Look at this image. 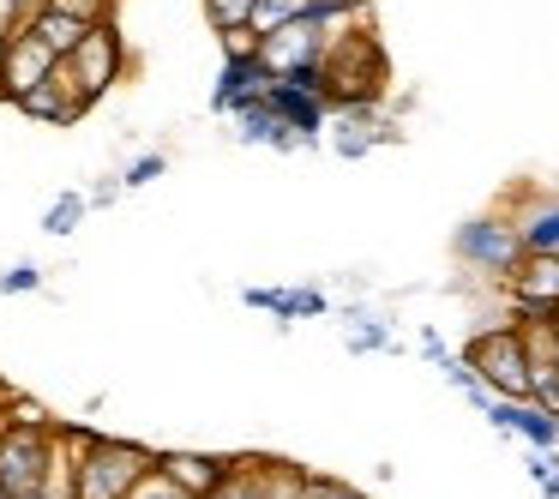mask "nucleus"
Masks as SVG:
<instances>
[{"mask_svg":"<svg viewBox=\"0 0 559 499\" xmlns=\"http://www.w3.org/2000/svg\"><path fill=\"white\" fill-rule=\"evenodd\" d=\"M253 7H259V0H205V25L223 37V55L259 49V43H253Z\"/></svg>","mask_w":559,"mask_h":499,"instance_id":"nucleus-18","label":"nucleus"},{"mask_svg":"<svg viewBox=\"0 0 559 499\" xmlns=\"http://www.w3.org/2000/svg\"><path fill=\"white\" fill-rule=\"evenodd\" d=\"M241 301L259 307V313H277L283 325H289V319H319V313H331L325 289H247Z\"/></svg>","mask_w":559,"mask_h":499,"instance_id":"nucleus-17","label":"nucleus"},{"mask_svg":"<svg viewBox=\"0 0 559 499\" xmlns=\"http://www.w3.org/2000/svg\"><path fill=\"white\" fill-rule=\"evenodd\" d=\"M163 169H169V157H163V151H145V157H133V163H127L121 187H151Z\"/></svg>","mask_w":559,"mask_h":499,"instance_id":"nucleus-27","label":"nucleus"},{"mask_svg":"<svg viewBox=\"0 0 559 499\" xmlns=\"http://www.w3.org/2000/svg\"><path fill=\"white\" fill-rule=\"evenodd\" d=\"M43 289V271L37 265H13V271H0V295H31Z\"/></svg>","mask_w":559,"mask_h":499,"instance_id":"nucleus-28","label":"nucleus"},{"mask_svg":"<svg viewBox=\"0 0 559 499\" xmlns=\"http://www.w3.org/2000/svg\"><path fill=\"white\" fill-rule=\"evenodd\" d=\"M295 499H367V494H361V487H349V482H331V475H307Z\"/></svg>","mask_w":559,"mask_h":499,"instance_id":"nucleus-26","label":"nucleus"},{"mask_svg":"<svg viewBox=\"0 0 559 499\" xmlns=\"http://www.w3.org/2000/svg\"><path fill=\"white\" fill-rule=\"evenodd\" d=\"M61 463H67L61 421L37 403H7V421H0V494L7 499L43 494Z\"/></svg>","mask_w":559,"mask_h":499,"instance_id":"nucleus-1","label":"nucleus"},{"mask_svg":"<svg viewBox=\"0 0 559 499\" xmlns=\"http://www.w3.org/2000/svg\"><path fill=\"white\" fill-rule=\"evenodd\" d=\"M271 85H277V79L265 73L259 49H235L229 61H223L217 85H211V109H217V115H235V109H247V103H265Z\"/></svg>","mask_w":559,"mask_h":499,"instance_id":"nucleus-9","label":"nucleus"},{"mask_svg":"<svg viewBox=\"0 0 559 499\" xmlns=\"http://www.w3.org/2000/svg\"><path fill=\"white\" fill-rule=\"evenodd\" d=\"M85 31H91V25H79V19H61V13H49V7H43L37 25H31V37H37L43 49L55 55V61H67V55H73L79 43H85Z\"/></svg>","mask_w":559,"mask_h":499,"instance_id":"nucleus-20","label":"nucleus"},{"mask_svg":"<svg viewBox=\"0 0 559 499\" xmlns=\"http://www.w3.org/2000/svg\"><path fill=\"white\" fill-rule=\"evenodd\" d=\"M319 79H325L331 109H379V97H385V85H391V61H385V43L373 37V25L355 19V25L331 31Z\"/></svg>","mask_w":559,"mask_h":499,"instance_id":"nucleus-3","label":"nucleus"},{"mask_svg":"<svg viewBox=\"0 0 559 499\" xmlns=\"http://www.w3.org/2000/svg\"><path fill=\"white\" fill-rule=\"evenodd\" d=\"M265 103H271V115L301 139V145H313V139L331 127V103L313 97V91H301V85H283V79H277V85L265 91Z\"/></svg>","mask_w":559,"mask_h":499,"instance_id":"nucleus-12","label":"nucleus"},{"mask_svg":"<svg viewBox=\"0 0 559 499\" xmlns=\"http://www.w3.org/2000/svg\"><path fill=\"white\" fill-rule=\"evenodd\" d=\"M43 7H49V0H0V43H13L19 31L37 25Z\"/></svg>","mask_w":559,"mask_h":499,"instance_id":"nucleus-24","label":"nucleus"},{"mask_svg":"<svg viewBox=\"0 0 559 499\" xmlns=\"http://www.w3.org/2000/svg\"><path fill=\"white\" fill-rule=\"evenodd\" d=\"M506 217H511V229H518V241H523V259H559V193L518 187Z\"/></svg>","mask_w":559,"mask_h":499,"instance_id":"nucleus-8","label":"nucleus"},{"mask_svg":"<svg viewBox=\"0 0 559 499\" xmlns=\"http://www.w3.org/2000/svg\"><path fill=\"white\" fill-rule=\"evenodd\" d=\"M463 367H469L493 397L530 403V343H523V325H511V319L475 331L469 349H463Z\"/></svg>","mask_w":559,"mask_h":499,"instance_id":"nucleus-4","label":"nucleus"},{"mask_svg":"<svg viewBox=\"0 0 559 499\" xmlns=\"http://www.w3.org/2000/svg\"><path fill=\"white\" fill-rule=\"evenodd\" d=\"M349 349H355V355H367V349H397V337H391L385 319H373V313H349Z\"/></svg>","mask_w":559,"mask_h":499,"instance_id":"nucleus-22","label":"nucleus"},{"mask_svg":"<svg viewBox=\"0 0 559 499\" xmlns=\"http://www.w3.org/2000/svg\"><path fill=\"white\" fill-rule=\"evenodd\" d=\"M379 139H391V121L379 109H331V145H337V157H367Z\"/></svg>","mask_w":559,"mask_h":499,"instance_id":"nucleus-16","label":"nucleus"},{"mask_svg":"<svg viewBox=\"0 0 559 499\" xmlns=\"http://www.w3.org/2000/svg\"><path fill=\"white\" fill-rule=\"evenodd\" d=\"M451 253H457L469 271L499 277V283H511V271L523 265V241H518V229H511L506 211H481V217L457 223V235H451Z\"/></svg>","mask_w":559,"mask_h":499,"instance_id":"nucleus-7","label":"nucleus"},{"mask_svg":"<svg viewBox=\"0 0 559 499\" xmlns=\"http://www.w3.org/2000/svg\"><path fill=\"white\" fill-rule=\"evenodd\" d=\"M229 470H235V458H211V451H157V475L193 499H211Z\"/></svg>","mask_w":559,"mask_h":499,"instance_id":"nucleus-11","label":"nucleus"},{"mask_svg":"<svg viewBox=\"0 0 559 499\" xmlns=\"http://www.w3.org/2000/svg\"><path fill=\"white\" fill-rule=\"evenodd\" d=\"M319 7H331L337 19H361L367 13V0H319Z\"/></svg>","mask_w":559,"mask_h":499,"instance_id":"nucleus-32","label":"nucleus"},{"mask_svg":"<svg viewBox=\"0 0 559 499\" xmlns=\"http://www.w3.org/2000/svg\"><path fill=\"white\" fill-rule=\"evenodd\" d=\"M61 67H67V79L79 85V97L97 103V97H109V91L127 79V67H133V49H127L121 25H115V19H103V25L85 31V43H79V49L67 55Z\"/></svg>","mask_w":559,"mask_h":499,"instance_id":"nucleus-6","label":"nucleus"},{"mask_svg":"<svg viewBox=\"0 0 559 499\" xmlns=\"http://www.w3.org/2000/svg\"><path fill=\"white\" fill-rule=\"evenodd\" d=\"M127 499H193V494H181V487H175V482H163V475L151 470L145 482H139L133 494H127Z\"/></svg>","mask_w":559,"mask_h":499,"instance_id":"nucleus-29","label":"nucleus"},{"mask_svg":"<svg viewBox=\"0 0 559 499\" xmlns=\"http://www.w3.org/2000/svg\"><path fill=\"white\" fill-rule=\"evenodd\" d=\"M235 139H241V145H265V151H301V139L271 115V103H247V109H235Z\"/></svg>","mask_w":559,"mask_h":499,"instance_id":"nucleus-19","label":"nucleus"},{"mask_svg":"<svg viewBox=\"0 0 559 499\" xmlns=\"http://www.w3.org/2000/svg\"><path fill=\"white\" fill-rule=\"evenodd\" d=\"M13 109H25L31 121H43V127H73L79 115L91 109V103L79 97V85H73V79H67V67H55V73L43 79V85L31 91V97H19Z\"/></svg>","mask_w":559,"mask_h":499,"instance_id":"nucleus-13","label":"nucleus"},{"mask_svg":"<svg viewBox=\"0 0 559 499\" xmlns=\"http://www.w3.org/2000/svg\"><path fill=\"white\" fill-rule=\"evenodd\" d=\"M0 499H7V494H0Z\"/></svg>","mask_w":559,"mask_h":499,"instance_id":"nucleus-35","label":"nucleus"},{"mask_svg":"<svg viewBox=\"0 0 559 499\" xmlns=\"http://www.w3.org/2000/svg\"><path fill=\"white\" fill-rule=\"evenodd\" d=\"M421 355H427V361L439 367V361H445L451 349H445V337H439V331H421Z\"/></svg>","mask_w":559,"mask_h":499,"instance_id":"nucleus-31","label":"nucleus"},{"mask_svg":"<svg viewBox=\"0 0 559 499\" xmlns=\"http://www.w3.org/2000/svg\"><path fill=\"white\" fill-rule=\"evenodd\" d=\"M343 25H355V19H337L331 7H319V0H313V7H307V19H295V25L259 37V61H265L271 79H295V73H307V67L325 61L331 31H343Z\"/></svg>","mask_w":559,"mask_h":499,"instance_id":"nucleus-5","label":"nucleus"},{"mask_svg":"<svg viewBox=\"0 0 559 499\" xmlns=\"http://www.w3.org/2000/svg\"><path fill=\"white\" fill-rule=\"evenodd\" d=\"M523 343H530V403H542L559 421V343L547 337V325L523 331Z\"/></svg>","mask_w":559,"mask_h":499,"instance_id":"nucleus-15","label":"nucleus"},{"mask_svg":"<svg viewBox=\"0 0 559 499\" xmlns=\"http://www.w3.org/2000/svg\"><path fill=\"white\" fill-rule=\"evenodd\" d=\"M55 67H61V61H55V55L43 49L31 31H19V37L7 43V55H0V97H7V103L31 97V91H37L43 79L55 73Z\"/></svg>","mask_w":559,"mask_h":499,"instance_id":"nucleus-10","label":"nucleus"},{"mask_svg":"<svg viewBox=\"0 0 559 499\" xmlns=\"http://www.w3.org/2000/svg\"><path fill=\"white\" fill-rule=\"evenodd\" d=\"M307 7H313V0H259L253 7V43L271 37V31H283V25H295V19H307Z\"/></svg>","mask_w":559,"mask_h":499,"instance_id":"nucleus-21","label":"nucleus"},{"mask_svg":"<svg viewBox=\"0 0 559 499\" xmlns=\"http://www.w3.org/2000/svg\"><path fill=\"white\" fill-rule=\"evenodd\" d=\"M49 13L79 19V25H103V19H115V0H49Z\"/></svg>","mask_w":559,"mask_h":499,"instance_id":"nucleus-25","label":"nucleus"},{"mask_svg":"<svg viewBox=\"0 0 559 499\" xmlns=\"http://www.w3.org/2000/svg\"><path fill=\"white\" fill-rule=\"evenodd\" d=\"M481 415L499 427V433H518V439H530L535 451H554V445H559V421L542 409V403H506V397H493Z\"/></svg>","mask_w":559,"mask_h":499,"instance_id":"nucleus-14","label":"nucleus"},{"mask_svg":"<svg viewBox=\"0 0 559 499\" xmlns=\"http://www.w3.org/2000/svg\"><path fill=\"white\" fill-rule=\"evenodd\" d=\"M61 439H67L73 499H127L151 470H157V451L139 445V439L91 433V427H61Z\"/></svg>","mask_w":559,"mask_h":499,"instance_id":"nucleus-2","label":"nucleus"},{"mask_svg":"<svg viewBox=\"0 0 559 499\" xmlns=\"http://www.w3.org/2000/svg\"><path fill=\"white\" fill-rule=\"evenodd\" d=\"M31 499H73V475H67V463L49 475V487H43V494H31Z\"/></svg>","mask_w":559,"mask_h":499,"instance_id":"nucleus-30","label":"nucleus"},{"mask_svg":"<svg viewBox=\"0 0 559 499\" xmlns=\"http://www.w3.org/2000/svg\"><path fill=\"white\" fill-rule=\"evenodd\" d=\"M547 337H554V343H559V307H554V319H547Z\"/></svg>","mask_w":559,"mask_h":499,"instance_id":"nucleus-33","label":"nucleus"},{"mask_svg":"<svg viewBox=\"0 0 559 499\" xmlns=\"http://www.w3.org/2000/svg\"><path fill=\"white\" fill-rule=\"evenodd\" d=\"M7 403H13V397H7V391H0V421H7Z\"/></svg>","mask_w":559,"mask_h":499,"instance_id":"nucleus-34","label":"nucleus"},{"mask_svg":"<svg viewBox=\"0 0 559 499\" xmlns=\"http://www.w3.org/2000/svg\"><path fill=\"white\" fill-rule=\"evenodd\" d=\"M85 211H91V205H85V193H61L49 211H43V235H73Z\"/></svg>","mask_w":559,"mask_h":499,"instance_id":"nucleus-23","label":"nucleus"}]
</instances>
